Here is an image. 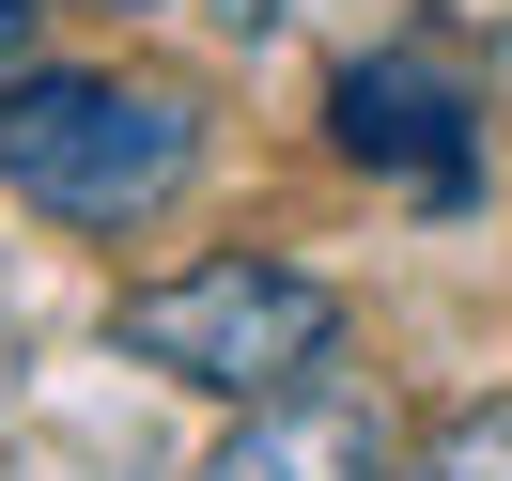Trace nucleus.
Returning a JSON list of instances; mask_svg holds the SVG:
<instances>
[{
	"label": "nucleus",
	"instance_id": "f257e3e1",
	"mask_svg": "<svg viewBox=\"0 0 512 481\" xmlns=\"http://www.w3.org/2000/svg\"><path fill=\"white\" fill-rule=\"evenodd\" d=\"M202 171V94L187 78H125V63H63V78H0V187L63 233H140L171 218Z\"/></svg>",
	"mask_w": 512,
	"mask_h": 481
},
{
	"label": "nucleus",
	"instance_id": "f03ea898",
	"mask_svg": "<svg viewBox=\"0 0 512 481\" xmlns=\"http://www.w3.org/2000/svg\"><path fill=\"white\" fill-rule=\"evenodd\" d=\"M109 342H125L140 373H171V388L280 404V388H311L326 357H342V295H326L311 264H280V249H218V264H187V280H140L125 311H109Z\"/></svg>",
	"mask_w": 512,
	"mask_h": 481
},
{
	"label": "nucleus",
	"instance_id": "7ed1b4c3",
	"mask_svg": "<svg viewBox=\"0 0 512 481\" xmlns=\"http://www.w3.org/2000/svg\"><path fill=\"white\" fill-rule=\"evenodd\" d=\"M481 94H466V63H450L435 32H404V47H373V63H342V94H326V140H342L357 171H404V187H466V156H481Z\"/></svg>",
	"mask_w": 512,
	"mask_h": 481
},
{
	"label": "nucleus",
	"instance_id": "20e7f679",
	"mask_svg": "<svg viewBox=\"0 0 512 481\" xmlns=\"http://www.w3.org/2000/svg\"><path fill=\"white\" fill-rule=\"evenodd\" d=\"M202 481H419L404 466V419L357 404V388H280V404L233 419V450Z\"/></svg>",
	"mask_w": 512,
	"mask_h": 481
},
{
	"label": "nucleus",
	"instance_id": "39448f33",
	"mask_svg": "<svg viewBox=\"0 0 512 481\" xmlns=\"http://www.w3.org/2000/svg\"><path fill=\"white\" fill-rule=\"evenodd\" d=\"M419 481H512V404H466V419H435Z\"/></svg>",
	"mask_w": 512,
	"mask_h": 481
},
{
	"label": "nucleus",
	"instance_id": "423d86ee",
	"mask_svg": "<svg viewBox=\"0 0 512 481\" xmlns=\"http://www.w3.org/2000/svg\"><path fill=\"white\" fill-rule=\"evenodd\" d=\"M32 16H47V0H0V78H16V47H32Z\"/></svg>",
	"mask_w": 512,
	"mask_h": 481
},
{
	"label": "nucleus",
	"instance_id": "0eeeda50",
	"mask_svg": "<svg viewBox=\"0 0 512 481\" xmlns=\"http://www.w3.org/2000/svg\"><path fill=\"white\" fill-rule=\"evenodd\" d=\"M32 481H109V466H78V450H47V466H32Z\"/></svg>",
	"mask_w": 512,
	"mask_h": 481
},
{
	"label": "nucleus",
	"instance_id": "6e6552de",
	"mask_svg": "<svg viewBox=\"0 0 512 481\" xmlns=\"http://www.w3.org/2000/svg\"><path fill=\"white\" fill-rule=\"evenodd\" d=\"M78 16H140V0H78Z\"/></svg>",
	"mask_w": 512,
	"mask_h": 481
},
{
	"label": "nucleus",
	"instance_id": "1a4fd4ad",
	"mask_svg": "<svg viewBox=\"0 0 512 481\" xmlns=\"http://www.w3.org/2000/svg\"><path fill=\"white\" fill-rule=\"evenodd\" d=\"M233 16H280V0H233Z\"/></svg>",
	"mask_w": 512,
	"mask_h": 481
}]
</instances>
